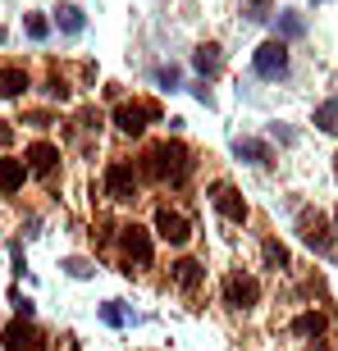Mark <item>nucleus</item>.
Here are the masks:
<instances>
[{
  "label": "nucleus",
  "instance_id": "2",
  "mask_svg": "<svg viewBox=\"0 0 338 351\" xmlns=\"http://www.w3.org/2000/svg\"><path fill=\"white\" fill-rule=\"evenodd\" d=\"M251 69H256L260 78H270V82L284 78V73H288V46L279 37H274V41H260L256 55H251Z\"/></svg>",
  "mask_w": 338,
  "mask_h": 351
},
{
  "label": "nucleus",
  "instance_id": "13",
  "mask_svg": "<svg viewBox=\"0 0 338 351\" xmlns=\"http://www.w3.org/2000/svg\"><path fill=\"white\" fill-rule=\"evenodd\" d=\"M55 23L65 27L69 37H78L82 27H87V19H82V10H78V5H60V10H55Z\"/></svg>",
  "mask_w": 338,
  "mask_h": 351
},
{
  "label": "nucleus",
  "instance_id": "32",
  "mask_svg": "<svg viewBox=\"0 0 338 351\" xmlns=\"http://www.w3.org/2000/svg\"><path fill=\"white\" fill-rule=\"evenodd\" d=\"M0 37H5V27H0Z\"/></svg>",
  "mask_w": 338,
  "mask_h": 351
},
{
  "label": "nucleus",
  "instance_id": "29",
  "mask_svg": "<svg viewBox=\"0 0 338 351\" xmlns=\"http://www.w3.org/2000/svg\"><path fill=\"white\" fill-rule=\"evenodd\" d=\"M251 5H265V0H251Z\"/></svg>",
  "mask_w": 338,
  "mask_h": 351
},
{
  "label": "nucleus",
  "instance_id": "16",
  "mask_svg": "<svg viewBox=\"0 0 338 351\" xmlns=\"http://www.w3.org/2000/svg\"><path fill=\"white\" fill-rule=\"evenodd\" d=\"M23 187V160H0V192Z\"/></svg>",
  "mask_w": 338,
  "mask_h": 351
},
{
  "label": "nucleus",
  "instance_id": "27",
  "mask_svg": "<svg viewBox=\"0 0 338 351\" xmlns=\"http://www.w3.org/2000/svg\"><path fill=\"white\" fill-rule=\"evenodd\" d=\"M10 142H14V128H10V123H0V151H5Z\"/></svg>",
  "mask_w": 338,
  "mask_h": 351
},
{
  "label": "nucleus",
  "instance_id": "1",
  "mask_svg": "<svg viewBox=\"0 0 338 351\" xmlns=\"http://www.w3.org/2000/svg\"><path fill=\"white\" fill-rule=\"evenodd\" d=\"M146 173L151 178H169V182H183L192 173V156L183 142H160L151 156H146Z\"/></svg>",
  "mask_w": 338,
  "mask_h": 351
},
{
  "label": "nucleus",
  "instance_id": "4",
  "mask_svg": "<svg viewBox=\"0 0 338 351\" xmlns=\"http://www.w3.org/2000/svg\"><path fill=\"white\" fill-rule=\"evenodd\" d=\"M115 123H119V132H128V137H137V132L146 128V123H160V105H119L115 110Z\"/></svg>",
  "mask_w": 338,
  "mask_h": 351
},
{
  "label": "nucleus",
  "instance_id": "6",
  "mask_svg": "<svg viewBox=\"0 0 338 351\" xmlns=\"http://www.w3.org/2000/svg\"><path fill=\"white\" fill-rule=\"evenodd\" d=\"M210 201H215V210H220L229 223H243V219H247V201H243V192H238V187H229V182H215V187H210Z\"/></svg>",
  "mask_w": 338,
  "mask_h": 351
},
{
  "label": "nucleus",
  "instance_id": "24",
  "mask_svg": "<svg viewBox=\"0 0 338 351\" xmlns=\"http://www.w3.org/2000/svg\"><path fill=\"white\" fill-rule=\"evenodd\" d=\"M101 319H105V324H124V311H119V301H105V306H101Z\"/></svg>",
  "mask_w": 338,
  "mask_h": 351
},
{
  "label": "nucleus",
  "instance_id": "21",
  "mask_svg": "<svg viewBox=\"0 0 338 351\" xmlns=\"http://www.w3.org/2000/svg\"><path fill=\"white\" fill-rule=\"evenodd\" d=\"M279 32H284V37H302V32H306V23H302L297 14H284V19H279Z\"/></svg>",
  "mask_w": 338,
  "mask_h": 351
},
{
  "label": "nucleus",
  "instance_id": "22",
  "mask_svg": "<svg viewBox=\"0 0 338 351\" xmlns=\"http://www.w3.org/2000/svg\"><path fill=\"white\" fill-rule=\"evenodd\" d=\"M156 78H160V87H165V91H179V69H174V64H169V69H160V73H156Z\"/></svg>",
  "mask_w": 338,
  "mask_h": 351
},
{
  "label": "nucleus",
  "instance_id": "12",
  "mask_svg": "<svg viewBox=\"0 0 338 351\" xmlns=\"http://www.w3.org/2000/svg\"><path fill=\"white\" fill-rule=\"evenodd\" d=\"M234 156L238 160H247V165H270V146H265V142H256V137H238V142H234Z\"/></svg>",
  "mask_w": 338,
  "mask_h": 351
},
{
  "label": "nucleus",
  "instance_id": "8",
  "mask_svg": "<svg viewBox=\"0 0 338 351\" xmlns=\"http://www.w3.org/2000/svg\"><path fill=\"white\" fill-rule=\"evenodd\" d=\"M297 228H302V237H306V247H315V251H329V247H334V233H329V223H325V215H320V210H302Z\"/></svg>",
  "mask_w": 338,
  "mask_h": 351
},
{
  "label": "nucleus",
  "instance_id": "9",
  "mask_svg": "<svg viewBox=\"0 0 338 351\" xmlns=\"http://www.w3.org/2000/svg\"><path fill=\"white\" fill-rule=\"evenodd\" d=\"M156 233L165 237L169 247H183V242H188V237H192V228H188V219H183L179 210H156Z\"/></svg>",
  "mask_w": 338,
  "mask_h": 351
},
{
  "label": "nucleus",
  "instance_id": "30",
  "mask_svg": "<svg viewBox=\"0 0 338 351\" xmlns=\"http://www.w3.org/2000/svg\"><path fill=\"white\" fill-rule=\"evenodd\" d=\"M311 351H325V347H311Z\"/></svg>",
  "mask_w": 338,
  "mask_h": 351
},
{
  "label": "nucleus",
  "instance_id": "17",
  "mask_svg": "<svg viewBox=\"0 0 338 351\" xmlns=\"http://www.w3.org/2000/svg\"><path fill=\"white\" fill-rule=\"evenodd\" d=\"M174 278H179V287H188V292H192V287L206 278V269H201L196 261H179V265H174Z\"/></svg>",
  "mask_w": 338,
  "mask_h": 351
},
{
  "label": "nucleus",
  "instance_id": "25",
  "mask_svg": "<svg viewBox=\"0 0 338 351\" xmlns=\"http://www.w3.org/2000/svg\"><path fill=\"white\" fill-rule=\"evenodd\" d=\"M265 261L270 265H288V251L279 247V242H265Z\"/></svg>",
  "mask_w": 338,
  "mask_h": 351
},
{
  "label": "nucleus",
  "instance_id": "3",
  "mask_svg": "<svg viewBox=\"0 0 338 351\" xmlns=\"http://www.w3.org/2000/svg\"><path fill=\"white\" fill-rule=\"evenodd\" d=\"M224 301H229L234 311H251L260 301V283L251 274H229V278H224Z\"/></svg>",
  "mask_w": 338,
  "mask_h": 351
},
{
  "label": "nucleus",
  "instance_id": "20",
  "mask_svg": "<svg viewBox=\"0 0 338 351\" xmlns=\"http://www.w3.org/2000/svg\"><path fill=\"white\" fill-rule=\"evenodd\" d=\"M23 27H27V37H32V41H46V32H51V23H46L41 14H27Z\"/></svg>",
  "mask_w": 338,
  "mask_h": 351
},
{
  "label": "nucleus",
  "instance_id": "14",
  "mask_svg": "<svg viewBox=\"0 0 338 351\" xmlns=\"http://www.w3.org/2000/svg\"><path fill=\"white\" fill-rule=\"evenodd\" d=\"M23 91H27V73L23 69H0V96L14 101V96H23Z\"/></svg>",
  "mask_w": 338,
  "mask_h": 351
},
{
  "label": "nucleus",
  "instance_id": "18",
  "mask_svg": "<svg viewBox=\"0 0 338 351\" xmlns=\"http://www.w3.org/2000/svg\"><path fill=\"white\" fill-rule=\"evenodd\" d=\"M315 128L320 132H338V96H329L325 105H315Z\"/></svg>",
  "mask_w": 338,
  "mask_h": 351
},
{
  "label": "nucleus",
  "instance_id": "11",
  "mask_svg": "<svg viewBox=\"0 0 338 351\" xmlns=\"http://www.w3.org/2000/svg\"><path fill=\"white\" fill-rule=\"evenodd\" d=\"M192 69L201 73V78H220V69H224V55H220V46H196V55H192Z\"/></svg>",
  "mask_w": 338,
  "mask_h": 351
},
{
  "label": "nucleus",
  "instance_id": "15",
  "mask_svg": "<svg viewBox=\"0 0 338 351\" xmlns=\"http://www.w3.org/2000/svg\"><path fill=\"white\" fill-rule=\"evenodd\" d=\"M293 333H302V338H320V333H325V315L320 311L297 315V319H293Z\"/></svg>",
  "mask_w": 338,
  "mask_h": 351
},
{
  "label": "nucleus",
  "instance_id": "5",
  "mask_svg": "<svg viewBox=\"0 0 338 351\" xmlns=\"http://www.w3.org/2000/svg\"><path fill=\"white\" fill-rule=\"evenodd\" d=\"M119 247L128 251V261H137V265H151V261H156L151 233H146L142 223H128V228H119Z\"/></svg>",
  "mask_w": 338,
  "mask_h": 351
},
{
  "label": "nucleus",
  "instance_id": "28",
  "mask_svg": "<svg viewBox=\"0 0 338 351\" xmlns=\"http://www.w3.org/2000/svg\"><path fill=\"white\" fill-rule=\"evenodd\" d=\"M334 178H338V160H334Z\"/></svg>",
  "mask_w": 338,
  "mask_h": 351
},
{
  "label": "nucleus",
  "instance_id": "19",
  "mask_svg": "<svg viewBox=\"0 0 338 351\" xmlns=\"http://www.w3.org/2000/svg\"><path fill=\"white\" fill-rule=\"evenodd\" d=\"M5 347H10V351L37 347V333H32V328H23V324H10V328H5Z\"/></svg>",
  "mask_w": 338,
  "mask_h": 351
},
{
  "label": "nucleus",
  "instance_id": "31",
  "mask_svg": "<svg viewBox=\"0 0 338 351\" xmlns=\"http://www.w3.org/2000/svg\"><path fill=\"white\" fill-rule=\"evenodd\" d=\"M334 223H338V210H334Z\"/></svg>",
  "mask_w": 338,
  "mask_h": 351
},
{
  "label": "nucleus",
  "instance_id": "26",
  "mask_svg": "<svg viewBox=\"0 0 338 351\" xmlns=\"http://www.w3.org/2000/svg\"><path fill=\"white\" fill-rule=\"evenodd\" d=\"M65 269L74 274V278H87V274H91V265H87V261H65Z\"/></svg>",
  "mask_w": 338,
  "mask_h": 351
},
{
  "label": "nucleus",
  "instance_id": "7",
  "mask_svg": "<svg viewBox=\"0 0 338 351\" xmlns=\"http://www.w3.org/2000/svg\"><path fill=\"white\" fill-rule=\"evenodd\" d=\"M105 192H110V201H133V192H137V173H133V165L115 160V165L105 169Z\"/></svg>",
  "mask_w": 338,
  "mask_h": 351
},
{
  "label": "nucleus",
  "instance_id": "23",
  "mask_svg": "<svg viewBox=\"0 0 338 351\" xmlns=\"http://www.w3.org/2000/svg\"><path fill=\"white\" fill-rule=\"evenodd\" d=\"M46 96H51V101H69V82L65 78H51V82H46Z\"/></svg>",
  "mask_w": 338,
  "mask_h": 351
},
{
  "label": "nucleus",
  "instance_id": "10",
  "mask_svg": "<svg viewBox=\"0 0 338 351\" xmlns=\"http://www.w3.org/2000/svg\"><path fill=\"white\" fill-rule=\"evenodd\" d=\"M23 160H27V169H32V173L46 178V173H55V165H60V151H55L51 142H32L23 151Z\"/></svg>",
  "mask_w": 338,
  "mask_h": 351
}]
</instances>
